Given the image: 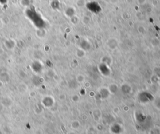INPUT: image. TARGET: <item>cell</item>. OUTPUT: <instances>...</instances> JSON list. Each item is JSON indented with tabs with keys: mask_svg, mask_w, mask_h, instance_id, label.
<instances>
[{
	"mask_svg": "<svg viewBox=\"0 0 160 134\" xmlns=\"http://www.w3.org/2000/svg\"><path fill=\"white\" fill-rule=\"evenodd\" d=\"M26 15L28 18L32 22V23L38 28H43L45 25L44 20L41 17L39 13L33 9H29L26 11Z\"/></svg>",
	"mask_w": 160,
	"mask_h": 134,
	"instance_id": "obj_1",
	"label": "cell"
}]
</instances>
